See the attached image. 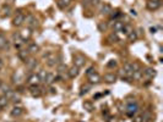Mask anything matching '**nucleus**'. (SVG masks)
Masks as SVG:
<instances>
[{
    "label": "nucleus",
    "instance_id": "29",
    "mask_svg": "<svg viewBox=\"0 0 163 122\" xmlns=\"http://www.w3.org/2000/svg\"><path fill=\"white\" fill-rule=\"evenodd\" d=\"M108 42H109V43H117V42H119V38H118V35H117L115 32H113V33L109 34Z\"/></svg>",
    "mask_w": 163,
    "mask_h": 122
},
{
    "label": "nucleus",
    "instance_id": "36",
    "mask_svg": "<svg viewBox=\"0 0 163 122\" xmlns=\"http://www.w3.org/2000/svg\"><path fill=\"white\" fill-rule=\"evenodd\" d=\"M145 117L144 115H136V116H133V122H144Z\"/></svg>",
    "mask_w": 163,
    "mask_h": 122
},
{
    "label": "nucleus",
    "instance_id": "40",
    "mask_svg": "<svg viewBox=\"0 0 163 122\" xmlns=\"http://www.w3.org/2000/svg\"><path fill=\"white\" fill-rule=\"evenodd\" d=\"M95 72H96L95 67H89V68H87V71H86V76L88 77V76H91L92 73H95Z\"/></svg>",
    "mask_w": 163,
    "mask_h": 122
},
{
    "label": "nucleus",
    "instance_id": "6",
    "mask_svg": "<svg viewBox=\"0 0 163 122\" xmlns=\"http://www.w3.org/2000/svg\"><path fill=\"white\" fill-rule=\"evenodd\" d=\"M40 83V79L37 73H32V75H30L27 77V84L30 85V87H32V85H38Z\"/></svg>",
    "mask_w": 163,
    "mask_h": 122
},
{
    "label": "nucleus",
    "instance_id": "18",
    "mask_svg": "<svg viewBox=\"0 0 163 122\" xmlns=\"http://www.w3.org/2000/svg\"><path fill=\"white\" fill-rule=\"evenodd\" d=\"M103 79H104V82H107V83H114L117 81V75L115 73H111V72L105 73Z\"/></svg>",
    "mask_w": 163,
    "mask_h": 122
},
{
    "label": "nucleus",
    "instance_id": "24",
    "mask_svg": "<svg viewBox=\"0 0 163 122\" xmlns=\"http://www.w3.org/2000/svg\"><path fill=\"white\" fill-rule=\"evenodd\" d=\"M70 4H71V0H58V6L63 10L68 9L70 6Z\"/></svg>",
    "mask_w": 163,
    "mask_h": 122
},
{
    "label": "nucleus",
    "instance_id": "39",
    "mask_svg": "<svg viewBox=\"0 0 163 122\" xmlns=\"http://www.w3.org/2000/svg\"><path fill=\"white\" fill-rule=\"evenodd\" d=\"M109 15H111V17H112V18H117L118 16H120L121 14H120L119 11H112V12H111V14H109Z\"/></svg>",
    "mask_w": 163,
    "mask_h": 122
},
{
    "label": "nucleus",
    "instance_id": "22",
    "mask_svg": "<svg viewBox=\"0 0 163 122\" xmlns=\"http://www.w3.org/2000/svg\"><path fill=\"white\" fill-rule=\"evenodd\" d=\"M124 22H121V21H115V22H113V30L114 32H121V30H123V27H124Z\"/></svg>",
    "mask_w": 163,
    "mask_h": 122
},
{
    "label": "nucleus",
    "instance_id": "34",
    "mask_svg": "<svg viewBox=\"0 0 163 122\" xmlns=\"http://www.w3.org/2000/svg\"><path fill=\"white\" fill-rule=\"evenodd\" d=\"M131 31H133V27L130 26V24H124L123 30H121V32H123L124 34H126V35H128V34H129Z\"/></svg>",
    "mask_w": 163,
    "mask_h": 122
},
{
    "label": "nucleus",
    "instance_id": "21",
    "mask_svg": "<svg viewBox=\"0 0 163 122\" xmlns=\"http://www.w3.org/2000/svg\"><path fill=\"white\" fill-rule=\"evenodd\" d=\"M112 11H113V10H112V6L109 5V4H107V3H104L103 5L101 6V12H102L103 15H109Z\"/></svg>",
    "mask_w": 163,
    "mask_h": 122
},
{
    "label": "nucleus",
    "instance_id": "48",
    "mask_svg": "<svg viewBox=\"0 0 163 122\" xmlns=\"http://www.w3.org/2000/svg\"><path fill=\"white\" fill-rule=\"evenodd\" d=\"M1 84H3V82H1V81H0V87H1Z\"/></svg>",
    "mask_w": 163,
    "mask_h": 122
},
{
    "label": "nucleus",
    "instance_id": "35",
    "mask_svg": "<svg viewBox=\"0 0 163 122\" xmlns=\"http://www.w3.org/2000/svg\"><path fill=\"white\" fill-rule=\"evenodd\" d=\"M107 28H108V24L105 22H99L98 23V30L101 32H105V31H107Z\"/></svg>",
    "mask_w": 163,
    "mask_h": 122
},
{
    "label": "nucleus",
    "instance_id": "11",
    "mask_svg": "<svg viewBox=\"0 0 163 122\" xmlns=\"http://www.w3.org/2000/svg\"><path fill=\"white\" fill-rule=\"evenodd\" d=\"M10 48V42L6 39V37L4 34H0V49L1 50H7V49Z\"/></svg>",
    "mask_w": 163,
    "mask_h": 122
},
{
    "label": "nucleus",
    "instance_id": "26",
    "mask_svg": "<svg viewBox=\"0 0 163 122\" xmlns=\"http://www.w3.org/2000/svg\"><path fill=\"white\" fill-rule=\"evenodd\" d=\"M123 70L128 73V76L129 77H131V73L134 72L133 70V64H130V62H125L124 64V66H123Z\"/></svg>",
    "mask_w": 163,
    "mask_h": 122
},
{
    "label": "nucleus",
    "instance_id": "20",
    "mask_svg": "<svg viewBox=\"0 0 163 122\" xmlns=\"http://www.w3.org/2000/svg\"><path fill=\"white\" fill-rule=\"evenodd\" d=\"M17 55H19V58L23 61V62H26V61L30 59V52H28V50H20L17 52Z\"/></svg>",
    "mask_w": 163,
    "mask_h": 122
},
{
    "label": "nucleus",
    "instance_id": "37",
    "mask_svg": "<svg viewBox=\"0 0 163 122\" xmlns=\"http://www.w3.org/2000/svg\"><path fill=\"white\" fill-rule=\"evenodd\" d=\"M83 108L86 109L87 111H93V105H92V103H89V101H85Z\"/></svg>",
    "mask_w": 163,
    "mask_h": 122
},
{
    "label": "nucleus",
    "instance_id": "42",
    "mask_svg": "<svg viewBox=\"0 0 163 122\" xmlns=\"http://www.w3.org/2000/svg\"><path fill=\"white\" fill-rule=\"evenodd\" d=\"M107 66H108V67H115V66H117V61L112 60L111 62H108V64H107Z\"/></svg>",
    "mask_w": 163,
    "mask_h": 122
},
{
    "label": "nucleus",
    "instance_id": "9",
    "mask_svg": "<svg viewBox=\"0 0 163 122\" xmlns=\"http://www.w3.org/2000/svg\"><path fill=\"white\" fill-rule=\"evenodd\" d=\"M137 110H138V105L136 103L128 104V106H126V115H128V116H134L137 112Z\"/></svg>",
    "mask_w": 163,
    "mask_h": 122
},
{
    "label": "nucleus",
    "instance_id": "25",
    "mask_svg": "<svg viewBox=\"0 0 163 122\" xmlns=\"http://www.w3.org/2000/svg\"><path fill=\"white\" fill-rule=\"evenodd\" d=\"M20 34H21L22 39L25 40V42H27V40L31 38V35H32V32H31V30H30V28H27V30H23V31H22V32H21V33H20Z\"/></svg>",
    "mask_w": 163,
    "mask_h": 122
},
{
    "label": "nucleus",
    "instance_id": "13",
    "mask_svg": "<svg viewBox=\"0 0 163 122\" xmlns=\"http://www.w3.org/2000/svg\"><path fill=\"white\" fill-rule=\"evenodd\" d=\"M30 93L32 96L38 98L42 95V89H40L39 85H32V87H30Z\"/></svg>",
    "mask_w": 163,
    "mask_h": 122
},
{
    "label": "nucleus",
    "instance_id": "30",
    "mask_svg": "<svg viewBox=\"0 0 163 122\" xmlns=\"http://www.w3.org/2000/svg\"><path fill=\"white\" fill-rule=\"evenodd\" d=\"M7 104H9V99H7L5 95H1V96H0V106L4 109V108L7 106Z\"/></svg>",
    "mask_w": 163,
    "mask_h": 122
},
{
    "label": "nucleus",
    "instance_id": "44",
    "mask_svg": "<svg viewBox=\"0 0 163 122\" xmlns=\"http://www.w3.org/2000/svg\"><path fill=\"white\" fill-rule=\"evenodd\" d=\"M4 66V60L3 59H0V68H1Z\"/></svg>",
    "mask_w": 163,
    "mask_h": 122
},
{
    "label": "nucleus",
    "instance_id": "4",
    "mask_svg": "<svg viewBox=\"0 0 163 122\" xmlns=\"http://www.w3.org/2000/svg\"><path fill=\"white\" fill-rule=\"evenodd\" d=\"M59 60H60V58H59V56H56V55H53V54L47 55V65H48L49 67L58 66V65L60 64Z\"/></svg>",
    "mask_w": 163,
    "mask_h": 122
},
{
    "label": "nucleus",
    "instance_id": "47",
    "mask_svg": "<svg viewBox=\"0 0 163 122\" xmlns=\"http://www.w3.org/2000/svg\"><path fill=\"white\" fill-rule=\"evenodd\" d=\"M1 111H3V108H1V106H0V112H1Z\"/></svg>",
    "mask_w": 163,
    "mask_h": 122
},
{
    "label": "nucleus",
    "instance_id": "43",
    "mask_svg": "<svg viewBox=\"0 0 163 122\" xmlns=\"http://www.w3.org/2000/svg\"><path fill=\"white\" fill-rule=\"evenodd\" d=\"M99 3H101V0H91V5H95V6H97Z\"/></svg>",
    "mask_w": 163,
    "mask_h": 122
},
{
    "label": "nucleus",
    "instance_id": "46",
    "mask_svg": "<svg viewBox=\"0 0 163 122\" xmlns=\"http://www.w3.org/2000/svg\"><path fill=\"white\" fill-rule=\"evenodd\" d=\"M131 14H133L134 16H136V12H135V10H131Z\"/></svg>",
    "mask_w": 163,
    "mask_h": 122
},
{
    "label": "nucleus",
    "instance_id": "15",
    "mask_svg": "<svg viewBox=\"0 0 163 122\" xmlns=\"http://www.w3.org/2000/svg\"><path fill=\"white\" fill-rule=\"evenodd\" d=\"M54 82H55V75H54V73H52V72L47 73L46 78L43 79V83L46 84V85H52Z\"/></svg>",
    "mask_w": 163,
    "mask_h": 122
},
{
    "label": "nucleus",
    "instance_id": "19",
    "mask_svg": "<svg viewBox=\"0 0 163 122\" xmlns=\"http://www.w3.org/2000/svg\"><path fill=\"white\" fill-rule=\"evenodd\" d=\"M88 81H89V84L99 83L101 82V76L97 72H95V73H92L91 76H88Z\"/></svg>",
    "mask_w": 163,
    "mask_h": 122
},
{
    "label": "nucleus",
    "instance_id": "1",
    "mask_svg": "<svg viewBox=\"0 0 163 122\" xmlns=\"http://www.w3.org/2000/svg\"><path fill=\"white\" fill-rule=\"evenodd\" d=\"M11 42H13L14 47L16 49H20L23 44H25V40L22 39L21 34H20V32H16V33H13V35H11Z\"/></svg>",
    "mask_w": 163,
    "mask_h": 122
},
{
    "label": "nucleus",
    "instance_id": "3",
    "mask_svg": "<svg viewBox=\"0 0 163 122\" xmlns=\"http://www.w3.org/2000/svg\"><path fill=\"white\" fill-rule=\"evenodd\" d=\"M25 14H22L21 11H19L17 14H16V16L14 17V20H13V24L15 27H21L23 23H25Z\"/></svg>",
    "mask_w": 163,
    "mask_h": 122
},
{
    "label": "nucleus",
    "instance_id": "12",
    "mask_svg": "<svg viewBox=\"0 0 163 122\" xmlns=\"http://www.w3.org/2000/svg\"><path fill=\"white\" fill-rule=\"evenodd\" d=\"M142 75H145L146 78H153L154 76H156V70L152 67H146L145 70H142Z\"/></svg>",
    "mask_w": 163,
    "mask_h": 122
},
{
    "label": "nucleus",
    "instance_id": "5",
    "mask_svg": "<svg viewBox=\"0 0 163 122\" xmlns=\"http://www.w3.org/2000/svg\"><path fill=\"white\" fill-rule=\"evenodd\" d=\"M85 62H86V58H85L83 55H81V54L74 55V66L80 68V67L85 66Z\"/></svg>",
    "mask_w": 163,
    "mask_h": 122
},
{
    "label": "nucleus",
    "instance_id": "7",
    "mask_svg": "<svg viewBox=\"0 0 163 122\" xmlns=\"http://www.w3.org/2000/svg\"><path fill=\"white\" fill-rule=\"evenodd\" d=\"M146 6H147L148 10L154 11V10L160 9V6H161V0H147V3H146Z\"/></svg>",
    "mask_w": 163,
    "mask_h": 122
},
{
    "label": "nucleus",
    "instance_id": "31",
    "mask_svg": "<svg viewBox=\"0 0 163 122\" xmlns=\"http://www.w3.org/2000/svg\"><path fill=\"white\" fill-rule=\"evenodd\" d=\"M136 39H137V33L133 30V31L128 34V40H129V42H135Z\"/></svg>",
    "mask_w": 163,
    "mask_h": 122
},
{
    "label": "nucleus",
    "instance_id": "27",
    "mask_svg": "<svg viewBox=\"0 0 163 122\" xmlns=\"http://www.w3.org/2000/svg\"><path fill=\"white\" fill-rule=\"evenodd\" d=\"M142 70L140 68V70H136V71H134L133 73H131V77L134 79H136V81H138V79H141L142 78Z\"/></svg>",
    "mask_w": 163,
    "mask_h": 122
},
{
    "label": "nucleus",
    "instance_id": "45",
    "mask_svg": "<svg viewBox=\"0 0 163 122\" xmlns=\"http://www.w3.org/2000/svg\"><path fill=\"white\" fill-rule=\"evenodd\" d=\"M151 32H152V33H154V32H156V28H154V27H151V30H150Z\"/></svg>",
    "mask_w": 163,
    "mask_h": 122
},
{
    "label": "nucleus",
    "instance_id": "8",
    "mask_svg": "<svg viewBox=\"0 0 163 122\" xmlns=\"http://www.w3.org/2000/svg\"><path fill=\"white\" fill-rule=\"evenodd\" d=\"M11 79H13V83L14 84H21L22 83V81H23V73L21 70H19V71H16L13 77H11Z\"/></svg>",
    "mask_w": 163,
    "mask_h": 122
},
{
    "label": "nucleus",
    "instance_id": "10",
    "mask_svg": "<svg viewBox=\"0 0 163 122\" xmlns=\"http://www.w3.org/2000/svg\"><path fill=\"white\" fill-rule=\"evenodd\" d=\"M23 111H25V110H23V108L22 106H15V108H13V110H11L10 111V116L11 117H20L23 113Z\"/></svg>",
    "mask_w": 163,
    "mask_h": 122
},
{
    "label": "nucleus",
    "instance_id": "28",
    "mask_svg": "<svg viewBox=\"0 0 163 122\" xmlns=\"http://www.w3.org/2000/svg\"><path fill=\"white\" fill-rule=\"evenodd\" d=\"M89 91H91V84H85L81 87L80 89V95H85L86 93H88Z\"/></svg>",
    "mask_w": 163,
    "mask_h": 122
},
{
    "label": "nucleus",
    "instance_id": "16",
    "mask_svg": "<svg viewBox=\"0 0 163 122\" xmlns=\"http://www.w3.org/2000/svg\"><path fill=\"white\" fill-rule=\"evenodd\" d=\"M26 66H27V68L28 70H36V67L38 66V61L36 60V59H33V58H30L27 61H26Z\"/></svg>",
    "mask_w": 163,
    "mask_h": 122
},
{
    "label": "nucleus",
    "instance_id": "33",
    "mask_svg": "<svg viewBox=\"0 0 163 122\" xmlns=\"http://www.w3.org/2000/svg\"><path fill=\"white\" fill-rule=\"evenodd\" d=\"M56 70H58V72H59V73H64V72H68L69 67H68L65 64H59V65H58V67H56Z\"/></svg>",
    "mask_w": 163,
    "mask_h": 122
},
{
    "label": "nucleus",
    "instance_id": "23",
    "mask_svg": "<svg viewBox=\"0 0 163 122\" xmlns=\"http://www.w3.org/2000/svg\"><path fill=\"white\" fill-rule=\"evenodd\" d=\"M27 50L30 54H36V52L39 51V47H38V44H36V43H31L30 45H28Z\"/></svg>",
    "mask_w": 163,
    "mask_h": 122
},
{
    "label": "nucleus",
    "instance_id": "14",
    "mask_svg": "<svg viewBox=\"0 0 163 122\" xmlns=\"http://www.w3.org/2000/svg\"><path fill=\"white\" fill-rule=\"evenodd\" d=\"M11 6L10 5H3L1 9H0V15H1V17H7V16L11 15Z\"/></svg>",
    "mask_w": 163,
    "mask_h": 122
},
{
    "label": "nucleus",
    "instance_id": "32",
    "mask_svg": "<svg viewBox=\"0 0 163 122\" xmlns=\"http://www.w3.org/2000/svg\"><path fill=\"white\" fill-rule=\"evenodd\" d=\"M10 91H11V88L7 84H1V87H0V92H1L3 95H6Z\"/></svg>",
    "mask_w": 163,
    "mask_h": 122
},
{
    "label": "nucleus",
    "instance_id": "17",
    "mask_svg": "<svg viewBox=\"0 0 163 122\" xmlns=\"http://www.w3.org/2000/svg\"><path fill=\"white\" fill-rule=\"evenodd\" d=\"M79 73H80V68L76 67V66H71L68 70V75H69L70 78H75V77L79 76Z\"/></svg>",
    "mask_w": 163,
    "mask_h": 122
},
{
    "label": "nucleus",
    "instance_id": "41",
    "mask_svg": "<svg viewBox=\"0 0 163 122\" xmlns=\"http://www.w3.org/2000/svg\"><path fill=\"white\" fill-rule=\"evenodd\" d=\"M82 5H83L85 7L91 6V0H82Z\"/></svg>",
    "mask_w": 163,
    "mask_h": 122
},
{
    "label": "nucleus",
    "instance_id": "38",
    "mask_svg": "<svg viewBox=\"0 0 163 122\" xmlns=\"http://www.w3.org/2000/svg\"><path fill=\"white\" fill-rule=\"evenodd\" d=\"M37 75H38V77H39L40 82H43V79L46 78V76H47V72L44 71V70H40V71H39L38 73H37Z\"/></svg>",
    "mask_w": 163,
    "mask_h": 122
},
{
    "label": "nucleus",
    "instance_id": "2",
    "mask_svg": "<svg viewBox=\"0 0 163 122\" xmlns=\"http://www.w3.org/2000/svg\"><path fill=\"white\" fill-rule=\"evenodd\" d=\"M25 22H26L27 27L30 28V30H34L36 27H38L37 18H36L34 16H32V15H27L26 16V17H25Z\"/></svg>",
    "mask_w": 163,
    "mask_h": 122
}]
</instances>
